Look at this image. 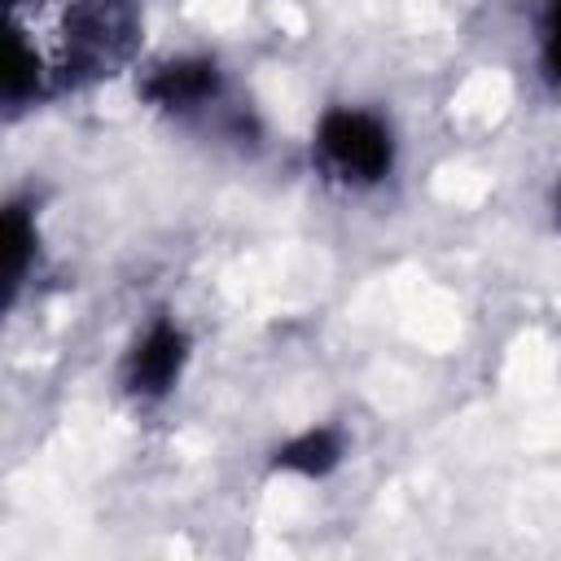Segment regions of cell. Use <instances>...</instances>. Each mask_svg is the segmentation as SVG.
<instances>
[{"label":"cell","instance_id":"cell-2","mask_svg":"<svg viewBox=\"0 0 561 561\" xmlns=\"http://www.w3.org/2000/svg\"><path fill=\"white\" fill-rule=\"evenodd\" d=\"M316 158L342 184H377L394 167V140L381 118L364 110H329L316 127Z\"/></svg>","mask_w":561,"mask_h":561},{"label":"cell","instance_id":"cell-3","mask_svg":"<svg viewBox=\"0 0 561 561\" xmlns=\"http://www.w3.org/2000/svg\"><path fill=\"white\" fill-rule=\"evenodd\" d=\"M184 364H188V333L175 320L158 316L131 342V351L123 359V390L131 399H140V403H158V399H167L175 390Z\"/></svg>","mask_w":561,"mask_h":561},{"label":"cell","instance_id":"cell-5","mask_svg":"<svg viewBox=\"0 0 561 561\" xmlns=\"http://www.w3.org/2000/svg\"><path fill=\"white\" fill-rule=\"evenodd\" d=\"M0 259H4V302L18 298L26 272H31V259H35V219L26 215V206H9L4 210V232H0Z\"/></svg>","mask_w":561,"mask_h":561},{"label":"cell","instance_id":"cell-4","mask_svg":"<svg viewBox=\"0 0 561 561\" xmlns=\"http://www.w3.org/2000/svg\"><path fill=\"white\" fill-rule=\"evenodd\" d=\"M145 101L167 110V114H193V110H206L219 101L224 92V75L215 61L206 57H180V61H167L158 66L149 79H145Z\"/></svg>","mask_w":561,"mask_h":561},{"label":"cell","instance_id":"cell-1","mask_svg":"<svg viewBox=\"0 0 561 561\" xmlns=\"http://www.w3.org/2000/svg\"><path fill=\"white\" fill-rule=\"evenodd\" d=\"M140 44L136 0H9L4 105L22 110L110 79Z\"/></svg>","mask_w":561,"mask_h":561},{"label":"cell","instance_id":"cell-7","mask_svg":"<svg viewBox=\"0 0 561 561\" xmlns=\"http://www.w3.org/2000/svg\"><path fill=\"white\" fill-rule=\"evenodd\" d=\"M539 48H543V70H548V79L561 83V0H548V4H543Z\"/></svg>","mask_w":561,"mask_h":561},{"label":"cell","instance_id":"cell-6","mask_svg":"<svg viewBox=\"0 0 561 561\" xmlns=\"http://www.w3.org/2000/svg\"><path fill=\"white\" fill-rule=\"evenodd\" d=\"M337 460H342V438H337V430H329V425L307 430V434L289 438V443L276 451V469H289V473H302V478H324Z\"/></svg>","mask_w":561,"mask_h":561}]
</instances>
